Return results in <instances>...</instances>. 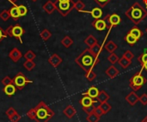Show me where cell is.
Segmentation results:
<instances>
[{
    "instance_id": "cell-28",
    "label": "cell",
    "mask_w": 147,
    "mask_h": 122,
    "mask_svg": "<svg viewBox=\"0 0 147 122\" xmlns=\"http://www.w3.org/2000/svg\"><path fill=\"white\" fill-rule=\"evenodd\" d=\"M119 59H120L119 56H118L115 52L110 53V55H109V57H108V61H109L112 65H114V64H115L116 62H118Z\"/></svg>"
},
{
    "instance_id": "cell-47",
    "label": "cell",
    "mask_w": 147,
    "mask_h": 122,
    "mask_svg": "<svg viewBox=\"0 0 147 122\" xmlns=\"http://www.w3.org/2000/svg\"><path fill=\"white\" fill-rule=\"evenodd\" d=\"M57 1H59L60 3H65V2H70L71 0H57Z\"/></svg>"
},
{
    "instance_id": "cell-15",
    "label": "cell",
    "mask_w": 147,
    "mask_h": 122,
    "mask_svg": "<svg viewBox=\"0 0 147 122\" xmlns=\"http://www.w3.org/2000/svg\"><path fill=\"white\" fill-rule=\"evenodd\" d=\"M119 70L117 69L116 67H115L114 65H111L110 67H109L107 68V70L105 71L106 75H108L110 79H114L115 78L118 74H119Z\"/></svg>"
},
{
    "instance_id": "cell-37",
    "label": "cell",
    "mask_w": 147,
    "mask_h": 122,
    "mask_svg": "<svg viewBox=\"0 0 147 122\" xmlns=\"http://www.w3.org/2000/svg\"><path fill=\"white\" fill-rule=\"evenodd\" d=\"M16 112H17V111H16L13 107H9V108L6 110L5 115H6V116H8V118H9V117H11L13 115H15Z\"/></svg>"
},
{
    "instance_id": "cell-1",
    "label": "cell",
    "mask_w": 147,
    "mask_h": 122,
    "mask_svg": "<svg viewBox=\"0 0 147 122\" xmlns=\"http://www.w3.org/2000/svg\"><path fill=\"white\" fill-rule=\"evenodd\" d=\"M54 115V112L43 101L27 112V116L36 122H48Z\"/></svg>"
},
{
    "instance_id": "cell-2",
    "label": "cell",
    "mask_w": 147,
    "mask_h": 122,
    "mask_svg": "<svg viewBox=\"0 0 147 122\" xmlns=\"http://www.w3.org/2000/svg\"><path fill=\"white\" fill-rule=\"evenodd\" d=\"M76 63L85 72L92 70L93 68L96 66V64L100 62L98 56H96L91 53L90 48L85 49L75 59Z\"/></svg>"
},
{
    "instance_id": "cell-23",
    "label": "cell",
    "mask_w": 147,
    "mask_h": 122,
    "mask_svg": "<svg viewBox=\"0 0 147 122\" xmlns=\"http://www.w3.org/2000/svg\"><path fill=\"white\" fill-rule=\"evenodd\" d=\"M90 50L91 51V53L93 55H95L96 56H98V55L102 52V46L101 44H99L98 43L96 44L95 45H93L92 47L90 48Z\"/></svg>"
},
{
    "instance_id": "cell-29",
    "label": "cell",
    "mask_w": 147,
    "mask_h": 122,
    "mask_svg": "<svg viewBox=\"0 0 147 122\" xmlns=\"http://www.w3.org/2000/svg\"><path fill=\"white\" fill-rule=\"evenodd\" d=\"M85 78L89 80V81H93L96 78V74L93 71V70H90L85 72Z\"/></svg>"
},
{
    "instance_id": "cell-30",
    "label": "cell",
    "mask_w": 147,
    "mask_h": 122,
    "mask_svg": "<svg viewBox=\"0 0 147 122\" xmlns=\"http://www.w3.org/2000/svg\"><path fill=\"white\" fill-rule=\"evenodd\" d=\"M74 8L78 10V11H84V9H85V3L81 1V0H78L75 3V5H74Z\"/></svg>"
},
{
    "instance_id": "cell-33",
    "label": "cell",
    "mask_w": 147,
    "mask_h": 122,
    "mask_svg": "<svg viewBox=\"0 0 147 122\" xmlns=\"http://www.w3.org/2000/svg\"><path fill=\"white\" fill-rule=\"evenodd\" d=\"M23 66H24V68H25L27 70L31 71V70L35 67V63H34V62H32V60H28L27 62H24Z\"/></svg>"
},
{
    "instance_id": "cell-21",
    "label": "cell",
    "mask_w": 147,
    "mask_h": 122,
    "mask_svg": "<svg viewBox=\"0 0 147 122\" xmlns=\"http://www.w3.org/2000/svg\"><path fill=\"white\" fill-rule=\"evenodd\" d=\"M125 41L130 45V46H134L136 43H137V41H138V39L135 38V37H134L129 32L127 33V35L125 36Z\"/></svg>"
},
{
    "instance_id": "cell-14",
    "label": "cell",
    "mask_w": 147,
    "mask_h": 122,
    "mask_svg": "<svg viewBox=\"0 0 147 122\" xmlns=\"http://www.w3.org/2000/svg\"><path fill=\"white\" fill-rule=\"evenodd\" d=\"M63 114L65 115V116H66L68 119H71L73 118L76 114H77V111L76 109H74V107L72 105H68L64 110H63Z\"/></svg>"
},
{
    "instance_id": "cell-39",
    "label": "cell",
    "mask_w": 147,
    "mask_h": 122,
    "mask_svg": "<svg viewBox=\"0 0 147 122\" xmlns=\"http://www.w3.org/2000/svg\"><path fill=\"white\" fill-rule=\"evenodd\" d=\"M9 121L11 122H19L20 121V120H21V115L16 112L15 115H13L11 117H9Z\"/></svg>"
},
{
    "instance_id": "cell-38",
    "label": "cell",
    "mask_w": 147,
    "mask_h": 122,
    "mask_svg": "<svg viewBox=\"0 0 147 122\" xmlns=\"http://www.w3.org/2000/svg\"><path fill=\"white\" fill-rule=\"evenodd\" d=\"M122 56H124L125 58H127V59L132 61V60L134 59V53H133L131 50H127V51L123 54Z\"/></svg>"
},
{
    "instance_id": "cell-40",
    "label": "cell",
    "mask_w": 147,
    "mask_h": 122,
    "mask_svg": "<svg viewBox=\"0 0 147 122\" xmlns=\"http://www.w3.org/2000/svg\"><path fill=\"white\" fill-rule=\"evenodd\" d=\"M140 102L143 104V105H147V94L144 93L140 97Z\"/></svg>"
},
{
    "instance_id": "cell-13",
    "label": "cell",
    "mask_w": 147,
    "mask_h": 122,
    "mask_svg": "<svg viewBox=\"0 0 147 122\" xmlns=\"http://www.w3.org/2000/svg\"><path fill=\"white\" fill-rule=\"evenodd\" d=\"M16 86L13 84H9V85H7V86H4V88H3V92L6 94V96L8 97H12L16 94Z\"/></svg>"
},
{
    "instance_id": "cell-7",
    "label": "cell",
    "mask_w": 147,
    "mask_h": 122,
    "mask_svg": "<svg viewBox=\"0 0 147 122\" xmlns=\"http://www.w3.org/2000/svg\"><path fill=\"white\" fill-rule=\"evenodd\" d=\"M105 19H106V21H108L109 23V25L108 26L109 29L112 28L113 27H115V26L119 25V24L121 23V16H120L118 14H116V13H114V14L106 15Z\"/></svg>"
},
{
    "instance_id": "cell-32",
    "label": "cell",
    "mask_w": 147,
    "mask_h": 122,
    "mask_svg": "<svg viewBox=\"0 0 147 122\" xmlns=\"http://www.w3.org/2000/svg\"><path fill=\"white\" fill-rule=\"evenodd\" d=\"M72 44H73L72 39H71L70 37H68V36L65 37V38H63V40H62V44H63L65 47H66V48L70 47Z\"/></svg>"
},
{
    "instance_id": "cell-3",
    "label": "cell",
    "mask_w": 147,
    "mask_h": 122,
    "mask_svg": "<svg viewBox=\"0 0 147 122\" xmlns=\"http://www.w3.org/2000/svg\"><path fill=\"white\" fill-rule=\"evenodd\" d=\"M125 15L134 25H138L147 17V10L139 2H135L125 12Z\"/></svg>"
},
{
    "instance_id": "cell-6",
    "label": "cell",
    "mask_w": 147,
    "mask_h": 122,
    "mask_svg": "<svg viewBox=\"0 0 147 122\" xmlns=\"http://www.w3.org/2000/svg\"><path fill=\"white\" fill-rule=\"evenodd\" d=\"M13 83L16 86V88L20 91H22L26 85L28 84H32L33 81L27 79L22 73H18L13 79Z\"/></svg>"
},
{
    "instance_id": "cell-4",
    "label": "cell",
    "mask_w": 147,
    "mask_h": 122,
    "mask_svg": "<svg viewBox=\"0 0 147 122\" xmlns=\"http://www.w3.org/2000/svg\"><path fill=\"white\" fill-rule=\"evenodd\" d=\"M146 83V79L142 75L141 71L135 74L129 80V86L134 91H140L143 86Z\"/></svg>"
},
{
    "instance_id": "cell-27",
    "label": "cell",
    "mask_w": 147,
    "mask_h": 122,
    "mask_svg": "<svg viewBox=\"0 0 147 122\" xmlns=\"http://www.w3.org/2000/svg\"><path fill=\"white\" fill-rule=\"evenodd\" d=\"M99 106H100V108L102 109V112H103V114H104V115L108 114V113L111 110V109H112L111 105H110L109 103H108L107 102L101 103Z\"/></svg>"
},
{
    "instance_id": "cell-42",
    "label": "cell",
    "mask_w": 147,
    "mask_h": 122,
    "mask_svg": "<svg viewBox=\"0 0 147 122\" xmlns=\"http://www.w3.org/2000/svg\"><path fill=\"white\" fill-rule=\"evenodd\" d=\"M94 113L95 114H96L98 116H102L104 114H103V112H102V109L100 108V106H97V107H95V109H94Z\"/></svg>"
},
{
    "instance_id": "cell-25",
    "label": "cell",
    "mask_w": 147,
    "mask_h": 122,
    "mask_svg": "<svg viewBox=\"0 0 147 122\" xmlns=\"http://www.w3.org/2000/svg\"><path fill=\"white\" fill-rule=\"evenodd\" d=\"M21 56H22V54H21V52H19L17 50H13L9 53V57H10L15 62H16L21 58Z\"/></svg>"
},
{
    "instance_id": "cell-12",
    "label": "cell",
    "mask_w": 147,
    "mask_h": 122,
    "mask_svg": "<svg viewBox=\"0 0 147 122\" xmlns=\"http://www.w3.org/2000/svg\"><path fill=\"white\" fill-rule=\"evenodd\" d=\"M99 92H100V91H99V89H98L97 87H96V86H91V87H90V88L88 89V91H87L86 92L83 93L82 95H83V96H89L90 97L95 99V98H96L97 96L99 95Z\"/></svg>"
},
{
    "instance_id": "cell-8",
    "label": "cell",
    "mask_w": 147,
    "mask_h": 122,
    "mask_svg": "<svg viewBox=\"0 0 147 122\" xmlns=\"http://www.w3.org/2000/svg\"><path fill=\"white\" fill-rule=\"evenodd\" d=\"M92 27L97 31H104L108 28L106 19H96L92 21Z\"/></svg>"
},
{
    "instance_id": "cell-9",
    "label": "cell",
    "mask_w": 147,
    "mask_h": 122,
    "mask_svg": "<svg viewBox=\"0 0 147 122\" xmlns=\"http://www.w3.org/2000/svg\"><path fill=\"white\" fill-rule=\"evenodd\" d=\"M80 104L82 105L83 108H88V107H90V106H94L95 103H97V101H96L95 99L90 97L89 96H84L80 101H79Z\"/></svg>"
},
{
    "instance_id": "cell-34",
    "label": "cell",
    "mask_w": 147,
    "mask_h": 122,
    "mask_svg": "<svg viewBox=\"0 0 147 122\" xmlns=\"http://www.w3.org/2000/svg\"><path fill=\"white\" fill-rule=\"evenodd\" d=\"M9 14H10V16L13 17V18H15V19H16V18H18L20 16L19 11H18V9H17L16 6V7H13L12 9H10Z\"/></svg>"
},
{
    "instance_id": "cell-44",
    "label": "cell",
    "mask_w": 147,
    "mask_h": 122,
    "mask_svg": "<svg viewBox=\"0 0 147 122\" xmlns=\"http://www.w3.org/2000/svg\"><path fill=\"white\" fill-rule=\"evenodd\" d=\"M94 109H95L94 106H90V107H88V108H83V110H84L87 115H90V114H91V113L94 112Z\"/></svg>"
},
{
    "instance_id": "cell-49",
    "label": "cell",
    "mask_w": 147,
    "mask_h": 122,
    "mask_svg": "<svg viewBox=\"0 0 147 122\" xmlns=\"http://www.w3.org/2000/svg\"><path fill=\"white\" fill-rule=\"evenodd\" d=\"M142 1H143V3H145V5L147 7V0H142Z\"/></svg>"
},
{
    "instance_id": "cell-17",
    "label": "cell",
    "mask_w": 147,
    "mask_h": 122,
    "mask_svg": "<svg viewBox=\"0 0 147 122\" xmlns=\"http://www.w3.org/2000/svg\"><path fill=\"white\" fill-rule=\"evenodd\" d=\"M48 62H49V63H50L51 65H53L54 68H57V67L62 62V58L59 57L57 54H54V55H53V56L49 58Z\"/></svg>"
},
{
    "instance_id": "cell-46",
    "label": "cell",
    "mask_w": 147,
    "mask_h": 122,
    "mask_svg": "<svg viewBox=\"0 0 147 122\" xmlns=\"http://www.w3.org/2000/svg\"><path fill=\"white\" fill-rule=\"evenodd\" d=\"M143 69H145V70H146L147 71V62L146 64H144V65L142 66V70H143Z\"/></svg>"
},
{
    "instance_id": "cell-31",
    "label": "cell",
    "mask_w": 147,
    "mask_h": 122,
    "mask_svg": "<svg viewBox=\"0 0 147 122\" xmlns=\"http://www.w3.org/2000/svg\"><path fill=\"white\" fill-rule=\"evenodd\" d=\"M138 62H140V64L141 65V67L146 64L147 62V50H146V52H144L143 54H141L140 56H139L138 57Z\"/></svg>"
},
{
    "instance_id": "cell-10",
    "label": "cell",
    "mask_w": 147,
    "mask_h": 122,
    "mask_svg": "<svg viewBox=\"0 0 147 122\" xmlns=\"http://www.w3.org/2000/svg\"><path fill=\"white\" fill-rule=\"evenodd\" d=\"M126 101L131 105V106H134L139 101H140V97L137 95L136 91H131L128 95L126 96L125 97Z\"/></svg>"
},
{
    "instance_id": "cell-20",
    "label": "cell",
    "mask_w": 147,
    "mask_h": 122,
    "mask_svg": "<svg viewBox=\"0 0 147 122\" xmlns=\"http://www.w3.org/2000/svg\"><path fill=\"white\" fill-rule=\"evenodd\" d=\"M105 49L107 51H109V53H113L115 52L117 49H118V45L114 42V41H109L106 44H105Z\"/></svg>"
},
{
    "instance_id": "cell-24",
    "label": "cell",
    "mask_w": 147,
    "mask_h": 122,
    "mask_svg": "<svg viewBox=\"0 0 147 122\" xmlns=\"http://www.w3.org/2000/svg\"><path fill=\"white\" fill-rule=\"evenodd\" d=\"M84 44H86L90 48L97 44V39L93 36V35H89L85 39H84Z\"/></svg>"
},
{
    "instance_id": "cell-41",
    "label": "cell",
    "mask_w": 147,
    "mask_h": 122,
    "mask_svg": "<svg viewBox=\"0 0 147 122\" xmlns=\"http://www.w3.org/2000/svg\"><path fill=\"white\" fill-rule=\"evenodd\" d=\"M2 83H3V85H4V86L9 85V84H13V80H11L9 76H7V77H5V78L2 80Z\"/></svg>"
},
{
    "instance_id": "cell-36",
    "label": "cell",
    "mask_w": 147,
    "mask_h": 122,
    "mask_svg": "<svg viewBox=\"0 0 147 122\" xmlns=\"http://www.w3.org/2000/svg\"><path fill=\"white\" fill-rule=\"evenodd\" d=\"M111 0H94V2L101 8H103L105 7Z\"/></svg>"
},
{
    "instance_id": "cell-48",
    "label": "cell",
    "mask_w": 147,
    "mask_h": 122,
    "mask_svg": "<svg viewBox=\"0 0 147 122\" xmlns=\"http://www.w3.org/2000/svg\"><path fill=\"white\" fill-rule=\"evenodd\" d=\"M141 122H147V115L145 117V118H144V119H143V120H142V121Z\"/></svg>"
},
{
    "instance_id": "cell-5",
    "label": "cell",
    "mask_w": 147,
    "mask_h": 122,
    "mask_svg": "<svg viewBox=\"0 0 147 122\" xmlns=\"http://www.w3.org/2000/svg\"><path fill=\"white\" fill-rule=\"evenodd\" d=\"M54 5H55V9L63 16H65L74 9L75 2H73V0H71L70 2H65V3H60L59 1H56L54 3Z\"/></svg>"
},
{
    "instance_id": "cell-19",
    "label": "cell",
    "mask_w": 147,
    "mask_h": 122,
    "mask_svg": "<svg viewBox=\"0 0 147 122\" xmlns=\"http://www.w3.org/2000/svg\"><path fill=\"white\" fill-rule=\"evenodd\" d=\"M90 13L95 20L100 19L102 16V10L100 7H96V8L92 9V10Z\"/></svg>"
},
{
    "instance_id": "cell-26",
    "label": "cell",
    "mask_w": 147,
    "mask_h": 122,
    "mask_svg": "<svg viewBox=\"0 0 147 122\" xmlns=\"http://www.w3.org/2000/svg\"><path fill=\"white\" fill-rule=\"evenodd\" d=\"M100 119H101V117L98 116L96 114H95V113L93 112V113L88 115V116H87V118H86V121L88 122H99Z\"/></svg>"
},
{
    "instance_id": "cell-22",
    "label": "cell",
    "mask_w": 147,
    "mask_h": 122,
    "mask_svg": "<svg viewBox=\"0 0 147 122\" xmlns=\"http://www.w3.org/2000/svg\"><path fill=\"white\" fill-rule=\"evenodd\" d=\"M118 63H119V65H120L123 69H126V68H127L131 65L132 61H130V60H128V59L125 58L124 56H122L121 58H120V59H119Z\"/></svg>"
},
{
    "instance_id": "cell-45",
    "label": "cell",
    "mask_w": 147,
    "mask_h": 122,
    "mask_svg": "<svg viewBox=\"0 0 147 122\" xmlns=\"http://www.w3.org/2000/svg\"><path fill=\"white\" fill-rule=\"evenodd\" d=\"M5 37H7V34H5V32L1 29V27H0V41L3 38H5Z\"/></svg>"
},
{
    "instance_id": "cell-35",
    "label": "cell",
    "mask_w": 147,
    "mask_h": 122,
    "mask_svg": "<svg viewBox=\"0 0 147 122\" xmlns=\"http://www.w3.org/2000/svg\"><path fill=\"white\" fill-rule=\"evenodd\" d=\"M16 7H17V9H18L20 16H24V15L27 14V12H28L27 7H25L24 5H19V6H16Z\"/></svg>"
},
{
    "instance_id": "cell-16",
    "label": "cell",
    "mask_w": 147,
    "mask_h": 122,
    "mask_svg": "<svg viewBox=\"0 0 147 122\" xmlns=\"http://www.w3.org/2000/svg\"><path fill=\"white\" fill-rule=\"evenodd\" d=\"M129 32H130L134 37H135L138 40H139L140 38H142V37L144 36V32H143L142 30H141L140 28H139L137 26L132 27V28L130 29Z\"/></svg>"
},
{
    "instance_id": "cell-43",
    "label": "cell",
    "mask_w": 147,
    "mask_h": 122,
    "mask_svg": "<svg viewBox=\"0 0 147 122\" xmlns=\"http://www.w3.org/2000/svg\"><path fill=\"white\" fill-rule=\"evenodd\" d=\"M24 56L27 60H33L35 57V55L32 51H28V53H26V55Z\"/></svg>"
},
{
    "instance_id": "cell-11",
    "label": "cell",
    "mask_w": 147,
    "mask_h": 122,
    "mask_svg": "<svg viewBox=\"0 0 147 122\" xmlns=\"http://www.w3.org/2000/svg\"><path fill=\"white\" fill-rule=\"evenodd\" d=\"M23 32H24V31L21 26L16 25V26L11 27V32H10L11 36H14V37L19 38L21 42H22V36Z\"/></svg>"
},
{
    "instance_id": "cell-18",
    "label": "cell",
    "mask_w": 147,
    "mask_h": 122,
    "mask_svg": "<svg viewBox=\"0 0 147 122\" xmlns=\"http://www.w3.org/2000/svg\"><path fill=\"white\" fill-rule=\"evenodd\" d=\"M109 99V95L105 91H101L99 92V95L96 97V101L100 103L108 102V100Z\"/></svg>"
},
{
    "instance_id": "cell-50",
    "label": "cell",
    "mask_w": 147,
    "mask_h": 122,
    "mask_svg": "<svg viewBox=\"0 0 147 122\" xmlns=\"http://www.w3.org/2000/svg\"><path fill=\"white\" fill-rule=\"evenodd\" d=\"M146 33H147V27L146 28Z\"/></svg>"
}]
</instances>
